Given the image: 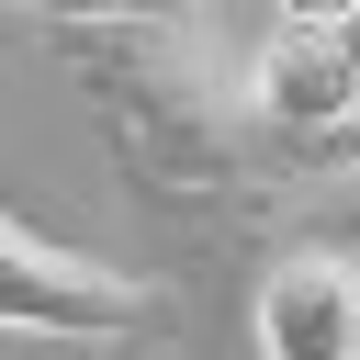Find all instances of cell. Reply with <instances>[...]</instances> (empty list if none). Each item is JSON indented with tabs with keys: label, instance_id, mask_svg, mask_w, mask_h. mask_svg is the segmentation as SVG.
<instances>
[{
	"label": "cell",
	"instance_id": "1",
	"mask_svg": "<svg viewBox=\"0 0 360 360\" xmlns=\"http://www.w3.org/2000/svg\"><path fill=\"white\" fill-rule=\"evenodd\" d=\"M79 90L112 124V158L146 180L158 214H191L202 236L315 202L326 180H360V146H304L259 112L248 68H225L214 22H135V34H56Z\"/></svg>",
	"mask_w": 360,
	"mask_h": 360
},
{
	"label": "cell",
	"instance_id": "2",
	"mask_svg": "<svg viewBox=\"0 0 360 360\" xmlns=\"http://www.w3.org/2000/svg\"><path fill=\"white\" fill-rule=\"evenodd\" d=\"M0 315L22 338H135V326H158V292L135 270H101V259L56 248L34 214H11L0 225Z\"/></svg>",
	"mask_w": 360,
	"mask_h": 360
},
{
	"label": "cell",
	"instance_id": "3",
	"mask_svg": "<svg viewBox=\"0 0 360 360\" xmlns=\"http://www.w3.org/2000/svg\"><path fill=\"white\" fill-rule=\"evenodd\" d=\"M248 326H259V360H360V248L338 236L270 248Z\"/></svg>",
	"mask_w": 360,
	"mask_h": 360
},
{
	"label": "cell",
	"instance_id": "4",
	"mask_svg": "<svg viewBox=\"0 0 360 360\" xmlns=\"http://www.w3.org/2000/svg\"><path fill=\"white\" fill-rule=\"evenodd\" d=\"M248 90H259V112H270L281 135H304V146H326V135L360 112V68H349L338 22H315V11H281V22H270V45L248 56Z\"/></svg>",
	"mask_w": 360,
	"mask_h": 360
},
{
	"label": "cell",
	"instance_id": "5",
	"mask_svg": "<svg viewBox=\"0 0 360 360\" xmlns=\"http://www.w3.org/2000/svg\"><path fill=\"white\" fill-rule=\"evenodd\" d=\"M56 34H135V22H202V0H22Z\"/></svg>",
	"mask_w": 360,
	"mask_h": 360
},
{
	"label": "cell",
	"instance_id": "6",
	"mask_svg": "<svg viewBox=\"0 0 360 360\" xmlns=\"http://www.w3.org/2000/svg\"><path fill=\"white\" fill-rule=\"evenodd\" d=\"M326 22H338V45H349V68H360V0H338Z\"/></svg>",
	"mask_w": 360,
	"mask_h": 360
}]
</instances>
